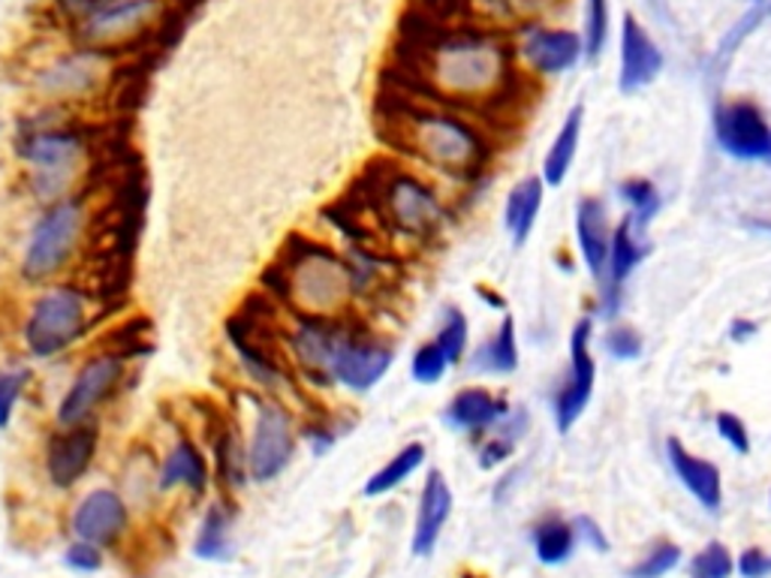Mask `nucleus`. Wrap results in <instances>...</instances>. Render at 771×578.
<instances>
[{"label":"nucleus","mask_w":771,"mask_h":578,"mask_svg":"<svg viewBox=\"0 0 771 578\" xmlns=\"http://www.w3.org/2000/svg\"><path fill=\"white\" fill-rule=\"evenodd\" d=\"M193 552L200 554L202 561H226V557L233 554V540H229V513H226L224 506H212V509L205 513Z\"/></svg>","instance_id":"nucleus-28"},{"label":"nucleus","mask_w":771,"mask_h":578,"mask_svg":"<svg viewBox=\"0 0 771 578\" xmlns=\"http://www.w3.org/2000/svg\"><path fill=\"white\" fill-rule=\"evenodd\" d=\"M769 164H771V157H769Z\"/></svg>","instance_id":"nucleus-46"},{"label":"nucleus","mask_w":771,"mask_h":578,"mask_svg":"<svg viewBox=\"0 0 771 578\" xmlns=\"http://www.w3.org/2000/svg\"><path fill=\"white\" fill-rule=\"evenodd\" d=\"M576 528H582V530H576V533H582V537H585L597 552H606V549H609V540L603 537V530L597 528V521H591L588 516H582L579 521H576Z\"/></svg>","instance_id":"nucleus-42"},{"label":"nucleus","mask_w":771,"mask_h":578,"mask_svg":"<svg viewBox=\"0 0 771 578\" xmlns=\"http://www.w3.org/2000/svg\"><path fill=\"white\" fill-rule=\"evenodd\" d=\"M476 292H479V299H483L488 308H498V311L507 314V299H503L500 292H495V289H488V287H476Z\"/></svg>","instance_id":"nucleus-43"},{"label":"nucleus","mask_w":771,"mask_h":578,"mask_svg":"<svg viewBox=\"0 0 771 578\" xmlns=\"http://www.w3.org/2000/svg\"><path fill=\"white\" fill-rule=\"evenodd\" d=\"M435 344L447 352L449 365H459L461 359H464L467 344H471V326H467V316L461 314V308H447V311H443Z\"/></svg>","instance_id":"nucleus-30"},{"label":"nucleus","mask_w":771,"mask_h":578,"mask_svg":"<svg viewBox=\"0 0 771 578\" xmlns=\"http://www.w3.org/2000/svg\"><path fill=\"white\" fill-rule=\"evenodd\" d=\"M735 561L723 542H711L690 561V578H730Z\"/></svg>","instance_id":"nucleus-33"},{"label":"nucleus","mask_w":771,"mask_h":578,"mask_svg":"<svg viewBox=\"0 0 771 578\" xmlns=\"http://www.w3.org/2000/svg\"><path fill=\"white\" fill-rule=\"evenodd\" d=\"M603 347H606V352L615 356L618 362H633V359H639V352H642V338H639V332H633L630 326H615L606 332Z\"/></svg>","instance_id":"nucleus-38"},{"label":"nucleus","mask_w":771,"mask_h":578,"mask_svg":"<svg viewBox=\"0 0 771 578\" xmlns=\"http://www.w3.org/2000/svg\"><path fill=\"white\" fill-rule=\"evenodd\" d=\"M214 465H217V473L224 479V485L229 489H238L245 485V477H248V453L241 449V443L236 437V428L224 425L217 431V441H214Z\"/></svg>","instance_id":"nucleus-27"},{"label":"nucleus","mask_w":771,"mask_h":578,"mask_svg":"<svg viewBox=\"0 0 771 578\" xmlns=\"http://www.w3.org/2000/svg\"><path fill=\"white\" fill-rule=\"evenodd\" d=\"M461 578H479V576H461Z\"/></svg>","instance_id":"nucleus-45"},{"label":"nucleus","mask_w":771,"mask_h":578,"mask_svg":"<svg viewBox=\"0 0 771 578\" xmlns=\"http://www.w3.org/2000/svg\"><path fill=\"white\" fill-rule=\"evenodd\" d=\"M262 296H250L248 302L238 308L236 314L226 320V338L236 347L241 365L262 389H281L293 386V365L286 362V352L281 347V335L274 326V311L260 304Z\"/></svg>","instance_id":"nucleus-3"},{"label":"nucleus","mask_w":771,"mask_h":578,"mask_svg":"<svg viewBox=\"0 0 771 578\" xmlns=\"http://www.w3.org/2000/svg\"><path fill=\"white\" fill-rule=\"evenodd\" d=\"M449 368L452 365H449L447 352L440 350L435 340H425V344H419L416 352H413L411 377L416 380V383H423V386H437L440 380L447 377Z\"/></svg>","instance_id":"nucleus-31"},{"label":"nucleus","mask_w":771,"mask_h":578,"mask_svg":"<svg viewBox=\"0 0 771 578\" xmlns=\"http://www.w3.org/2000/svg\"><path fill=\"white\" fill-rule=\"evenodd\" d=\"M717 142L726 154L738 160H766L771 157V127L759 106L747 100H733L714 115Z\"/></svg>","instance_id":"nucleus-11"},{"label":"nucleus","mask_w":771,"mask_h":578,"mask_svg":"<svg viewBox=\"0 0 771 578\" xmlns=\"http://www.w3.org/2000/svg\"><path fill=\"white\" fill-rule=\"evenodd\" d=\"M55 3H58V10H61L73 25H82L85 19L100 13V10H109V7L121 3V0H55Z\"/></svg>","instance_id":"nucleus-40"},{"label":"nucleus","mask_w":771,"mask_h":578,"mask_svg":"<svg viewBox=\"0 0 771 578\" xmlns=\"http://www.w3.org/2000/svg\"><path fill=\"white\" fill-rule=\"evenodd\" d=\"M714 428H717L721 441L726 443L733 453H738V455L750 453V431H747L745 419H742V416L730 413V410H721V413L714 416Z\"/></svg>","instance_id":"nucleus-37"},{"label":"nucleus","mask_w":771,"mask_h":578,"mask_svg":"<svg viewBox=\"0 0 771 578\" xmlns=\"http://www.w3.org/2000/svg\"><path fill=\"white\" fill-rule=\"evenodd\" d=\"M127 359L118 352H97L91 356L85 365L79 368V374L70 383V389L63 392L61 404H58V425H85L94 422V416L103 404L112 398L121 380H124Z\"/></svg>","instance_id":"nucleus-8"},{"label":"nucleus","mask_w":771,"mask_h":578,"mask_svg":"<svg viewBox=\"0 0 771 578\" xmlns=\"http://www.w3.org/2000/svg\"><path fill=\"white\" fill-rule=\"evenodd\" d=\"M666 455H669V465L672 470H675V477L681 479V485H685L705 509H711V513L721 509L723 479L717 465H711L705 458L693 455L685 443L675 441V437L666 441Z\"/></svg>","instance_id":"nucleus-18"},{"label":"nucleus","mask_w":771,"mask_h":578,"mask_svg":"<svg viewBox=\"0 0 771 578\" xmlns=\"http://www.w3.org/2000/svg\"><path fill=\"white\" fill-rule=\"evenodd\" d=\"M377 133L389 148L407 154L416 164L443 176L473 178L486 176L495 145L479 127L435 103H416L407 91L380 94L377 100Z\"/></svg>","instance_id":"nucleus-1"},{"label":"nucleus","mask_w":771,"mask_h":578,"mask_svg":"<svg viewBox=\"0 0 771 578\" xmlns=\"http://www.w3.org/2000/svg\"><path fill=\"white\" fill-rule=\"evenodd\" d=\"M591 335H594L591 316H582L570 332V377L560 383L551 401V413H555V425L560 434H567L585 416L591 395H594L597 362L591 352Z\"/></svg>","instance_id":"nucleus-10"},{"label":"nucleus","mask_w":771,"mask_h":578,"mask_svg":"<svg viewBox=\"0 0 771 578\" xmlns=\"http://www.w3.org/2000/svg\"><path fill=\"white\" fill-rule=\"evenodd\" d=\"M395 362L392 344L377 338L359 316L349 314L341 320L332 356V380L353 392L373 389L389 374Z\"/></svg>","instance_id":"nucleus-7"},{"label":"nucleus","mask_w":771,"mask_h":578,"mask_svg":"<svg viewBox=\"0 0 771 578\" xmlns=\"http://www.w3.org/2000/svg\"><path fill=\"white\" fill-rule=\"evenodd\" d=\"M681 564V549L675 542H657L651 552L639 561L636 566H630V578H663L669 576L675 566Z\"/></svg>","instance_id":"nucleus-32"},{"label":"nucleus","mask_w":771,"mask_h":578,"mask_svg":"<svg viewBox=\"0 0 771 578\" xmlns=\"http://www.w3.org/2000/svg\"><path fill=\"white\" fill-rule=\"evenodd\" d=\"M87 148V139L73 127H43L22 139L19 154L31 164L34 172V190L46 200L61 202L63 193L73 181L75 166L82 164V154Z\"/></svg>","instance_id":"nucleus-6"},{"label":"nucleus","mask_w":771,"mask_h":578,"mask_svg":"<svg viewBox=\"0 0 771 578\" xmlns=\"http://www.w3.org/2000/svg\"><path fill=\"white\" fill-rule=\"evenodd\" d=\"M642 260H645L642 232L633 227L630 217H621V224L612 229L609 256H606V272H603V280H606V289H603V292L612 299V296L627 284V277L639 268Z\"/></svg>","instance_id":"nucleus-21"},{"label":"nucleus","mask_w":771,"mask_h":578,"mask_svg":"<svg viewBox=\"0 0 771 578\" xmlns=\"http://www.w3.org/2000/svg\"><path fill=\"white\" fill-rule=\"evenodd\" d=\"M572 549H576V525L570 521L548 518L534 528V552L543 564L558 566L570 561Z\"/></svg>","instance_id":"nucleus-26"},{"label":"nucleus","mask_w":771,"mask_h":578,"mask_svg":"<svg viewBox=\"0 0 771 578\" xmlns=\"http://www.w3.org/2000/svg\"><path fill=\"white\" fill-rule=\"evenodd\" d=\"M738 573H742V578H769L771 554H766L762 549H747L738 557Z\"/></svg>","instance_id":"nucleus-41"},{"label":"nucleus","mask_w":771,"mask_h":578,"mask_svg":"<svg viewBox=\"0 0 771 578\" xmlns=\"http://www.w3.org/2000/svg\"><path fill=\"white\" fill-rule=\"evenodd\" d=\"M293 453H296V428L289 410L277 401L257 404L248 446V477L260 485L272 482L293 461Z\"/></svg>","instance_id":"nucleus-9"},{"label":"nucleus","mask_w":771,"mask_h":578,"mask_svg":"<svg viewBox=\"0 0 771 578\" xmlns=\"http://www.w3.org/2000/svg\"><path fill=\"white\" fill-rule=\"evenodd\" d=\"M612 224L609 208L600 196H585L576 208V244L582 253V263L591 272V277L603 280L606 272V256H609Z\"/></svg>","instance_id":"nucleus-16"},{"label":"nucleus","mask_w":771,"mask_h":578,"mask_svg":"<svg viewBox=\"0 0 771 578\" xmlns=\"http://www.w3.org/2000/svg\"><path fill=\"white\" fill-rule=\"evenodd\" d=\"M543 200H546V181L539 176L522 178V181L510 190L503 217H507V229H510L512 241H515L519 248L531 239V232H534L536 227V217H539V208H543Z\"/></svg>","instance_id":"nucleus-22"},{"label":"nucleus","mask_w":771,"mask_h":578,"mask_svg":"<svg viewBox=\"0 0 771 578\" xmlns=\"http://www.w3.org/2000/svg\"><path fill=\"white\" fill-rule=\"evenodd\" d=\"M27 386V371H3L0 374V431H7L13 422L15 404Z\"/></svg>","instance_id":"nucleus-35"},{"label":"nucleus","mask_w":771,"mask_h":578,"mask_svg":"<svg viewBox=\"0 0 771 578\" xmlns=\"http://www.w3.org/2000/svg\"><path fill=\"white\" fill-rule=\"evenodd\" d=\"M510 410L512 407L503 395H495L483 386H464L452 395L443 419H447V425L467 431V434H488Z\"/></svg>","instance_id":"nucleus-17"},{"label":"nucleus","mask_w":771,"mask_h":578,"mask_svg":"<svg viewBox=\"0 0 771 578\" xmlns=\"http://www.w3.org/2000/svg\"><path fill=\"white\" fill-rule=\"evenodd\" d=\"M754 332H757V328L750 326V323H738V326H733V335L738 340H747V335H754Z\"/></svg>","instance_id":"nucleus-44"},{"label":"nucleus","mask_w":771,"mask_h":578,"mask_svg":"<svg viewBox=\"0 0 771 578\" xmlns=\"http://www.w3.org/2000/svg\"><path fill=\"white\" fill-rule=\"evenodd\" d=\"M181 485L193 494H202L209 489V461H205L200 446L187 437L175 443L157 470V489L161 491H175Z\"/></svg>","instance_id":"nucleus-20"},{"label":"nucleus","mask_w":771,"mask_h":578,"mask_svg":"<svg viewBox=\"0 0 771 578\" xmlns=\"http://www.w3.org/2000/svg\"><path fill=\"white\" fill-rule=\"evenodd\" d=\"M618 193H621V200L630 205V220H633V227L639 229V232H645V227L657 217L660 212V190L654 188V181H648V178H627V181H621V188H618Z\"/></svg>","instance_id":"nucleus-29"},{"label":"nucleus","mask_w":771,"mask_h":578,"mask_svg":"<svg viewBox=\"0 0 771 578\" xmlns=\"http://www.w3.org/2000/svg\"><path fill=\"white\" fill-rule=\"evenodd\" d=\"M265 296L284 302L293 316L353 314V296L359 292L353 265L323 241L289 236L281 256L262 272Z\"/></svg>","instance_id":"nucleus-2"},{"label":"nucleus","mask_w":771,"mask_h":578,"mask_svg":"<svg viewBox=\"0 0 771 578\" xmlns=\"http://www.w3.org/2000/svg\"><path fill=\"white\" fill-rule=\"evenodd\" d=\"M100 449V428L94 422L85 425L58 428L46 446V473L55 489H73L85 477Z\"/></svg>","instance_id":"nucleus-12"},{"label":"nucleus","mask_w":771,"mask_h":578,"mask_svg":"<svg viewBox=\"0 0 771 578\" xmlns=\"http://www.w3.org/2000/svg\"><path fill=\"white\" fill-rule=\"evenodd\" d=\"M663 70V55L657 43L648 37V31L633 15H624L621 31V91H639L651 85Z\"/></svg>","instance_id":"nucleus-15"},{"label":"nucleus","mask_w":771,"mask_h":578,"mask_svg":"<svg viewBox=\"0 0 771 578\" xmlns=\"http://www.w3.org/2000/svg\"><path fill=\"white\" fill-rule=\"evenodd\" d=\"M582 106H576L564 124H560L558 136L548 145L546 160H543V172L539 178L546 181V188H560L567 176H570L572 164H576V154H579V139H582Z\"/></svg>","instance_id":"nucleus-24"},{"label":"nucleus","mask_w":771,"mask_h":578,"mask_svg":"<svg viewBox=\"0 0 771 578\" xmlns=\"http://www.w3.org/2000/svg\"><path fill=\"white\" fill-rule=\"evenodd\" d=\"M471 0H413L411 13L425 19V22H435V25L447 27L452 19H459L467 10Z\"/></svg>","instance_id":"nucleus-36"},{"label":"nucleus","mask_w":771,"mask_h":578,"mask_svg":"<svg viewBox=\"0 0 771 578\" xmlns=\"http://www.w3.org/2000/svg\"><path fill=\"white\" fill-rule=\"evenodd\" d=\"M130 525V506L112 489H97L87 494L85 501L75 506L73 513V537L75 540L94 542V545H112L124 537Z\"/></svg>","instance_id":"nucleus-13"},{"label":"nucleus","mask_w":771,"mask_h":578,"mask_svg":"<svg viewBox=\"0 0 771 578\" xmlns=\"http://www.w3.org/2000/svg\"><path fill=\"white\" fill-rule=\"evenodd\" d=\"M606 37H609V0H588L585 46H582L588 58H600Z\"/></svg>","instance_id":"nucleus-34"},{"label":"nucleus","mask_w":771,"mask_h":578,"mask_svg":"<svg viewBox=\"0 0 771 578\" xmlns=\"http://www.w3.org/2000/svg\"><path fill=\"white\" fill-rule=\"evenodd\" d=\"M449 516H452V489L440 470H428L423 494H419V509H416V528H413V554L416 557L435 552Z\"/></svg>","instance_id":"nucleus-14"},{"label":"nucleus","mask_w":771,"mask_h":578,"mask_svg":"<svg viewBox=\"0 0 771 578\" xmlns=\"http://www.w3.org/2000/svg\"><path fill=\"white\" fill-rule=\"evenodd\" d=\"M471 365L483 374H512L519 368V332L510 314H503L500 326L476 347Z\"/></svg>","instance_id":"nucleus-23"},{"label":"nucleus","mask_w":771,"mask_h":578,"mask_svg":"<svg viewBox=\"0 0 771 578\" xmlns=\"http://www.w3.org/2000/svg\"><path fill=\"white\" fill-rule=\"evenodd\" d=\"M91 328L87 296L79 287H49L39 292L25 323V347L37 359H51L70 350Z\"/></svg>","instance_id":"nucleus-4"},{"label":"nucleus","mask_w":771,"mask_h":578,"mask_svg":"<svg viewBox=\"0 0 771 578\" xmlns=\"http://www.w3.org/2000/svg\"><path fill=\"white\" fill-rule=\"evenodd\" d=\"M425 455L428 453H425L423 443H407L404 449H399V453L392 455V458L365 482V497H383L389 491L399 489L401 482H407V479L423 467Z\"/></svg>","instance_id":"nucleus-25"},{"label":"nucleus","mask_w":771,"mask_h":578,"mask_svg":"<svg viewBox=\"0 0 771 578\" xmlns=\"http://www.w3.org/2000/svg\"><path fill=\"white\" fill-rule=\"evenodd\" d=\"M524 58L531 61L536 73H564L570 70L572 63L579 61L582 55V39L576 37L572 31H551V27H531L527 37L522 43Z\"/></svg>","instance_id":"nucleus-19"},{"label":"nucleus","mask_w":771,"mask_h":578,"mask_svg":"<svg viewBox=\"0 0 771 578\" xmlns=\"http://www.w3.org/2000/svg\"><path fill=\"white\" fill-rule=\"evenodd\" d=\"M87 212L82 200L51 202L31 232L22 260V275L31 284H46L70 265V256L85 239Z\"/></svg>","instance_id":"nucleus-5"},{"label":"nucleus","mask_w":771,"mask_h":578,"mask_svg":"<svg viewBox=\"0 0 771 578\" xmlns=\"http://www.w3.org/2000/svg\"><path fill=\"white\" fill-rule=\"evenodd\" d=\"M63 564L70 566V569H75V573H97L103 566V549L100 545H94V542L75 540L73 545L67 549V554H63Z\"/></svg>","instance_id":"nucleus-39"}]
</instances>
